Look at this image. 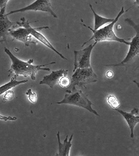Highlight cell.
<instances>
[{
	"label": "cell",
	"mask_w": 139,
	"mask_h": 156,
	"mask_svg": "<svg viewBox=\"0 0 139 156\" xmlns=\"http://www.w3.org/2000/svg\"><path fill=\"white\" fill-rule=\"evenodd\" d=\"M4 51L10 57L13 63L9 70L10 74H11L12 72H14L16 76H18L19 75H22L25 77L30 76L32 80H36V74L38 73L39 71H50V68H44V66L56 63V62H51L44 65H33L32 63L34 60L32 59H29L28 62H24L14 56L7 48H4Z\"/></svg>",
	"instance_id": "6da1fadb"
},
{
	"label": "cell",
	"mask_w": 139,
	"mask_h": 156,
	"mask_svg": "<svg viewBox=\"0 0 139 156\" xmlns=\"http://www.w3.org/2000/svg\"><path fill=\"white\" fill-rule=\"evenodd\" d=\"M125 22L134 28L136 31V36L132 39L129 51L125 59L117 64L106 65V66H123L127 70H137L139 68V25L136 24L130 18L126 19Z\"/></svg>",
	"instance_id": "7a4b0ae2"
},
{
	"label": "cell",
	"mask_w": 139,
	"mask_h": 156,
	"mask_svg": "<svg viewBox=\"0 0 139 156\" xmlns=\"http://www.w3.org/2000/svg\"><path fill=\"white\" fill-rule=\"evenodd\" d=\"M125 12L126 11L124 10V8L123 6H122V8H121V10L120 11L119 13L118 14V15L115 19L113 21L111 22V23L108 24V25L105 26V27L98 29L97 30H94L93 29H92L90 27H87V28H88L89 30H91L92 31L93 35H92V36L88 40V41H86V42L84 43L82 47H83L84 45H85L86 43H88L92 40H95L96 42H100L102 41H116L121 43H123V44L130 46V42L126 41L125 39H122V38H119V37H118L115 35L113 30L115 23H117L118 21L119 17L122 15L123 13H125Z\"/></svg>",
	"instance_id": "3957f363"
},
{
	"label": "cell",
	"mask_w": 139,
	"mask_h": 156,
	"mask_svg": "<svg viewBox=\"0 0 139 156\" xmlns=\"http://www.w3.org/2000/svg\"><path fill=\"white\" fill-rule=\"evenodd\" d=\"M58 105H71L77 106L79 107L88 110L89 112L95 114L97 116H100L96 111L92 108V103L90 101L87 96L82 92V90H77L75 89L73 91L66 90V94L64 99L60 102H56Z\"/></svg>",
	"instance_id": "277c9868"
},
{
	"label": "cell",
	"mask_w": 139,
	"mask_h": 156,
	"mask_svg": "<svg viewBox=\"0 0 139 156\" xmlns=\"http://www.w3.org/2000/svg\"><path fill=\"white\" fill-rule=\"evenodd\" d=\"M97 74L93 72L91 67L77 68L74 72L71 79V84L67 88L72 91L76 89V85L82 88L88 83L97 82Z\"/></svg>",
	"instance_id": "5b68a950"
},
{
	"label": "cell",
	"mask_w": 139,
	"mask_h": 156,
	"mask_svg": "<svg viewBox=\"0 0 139 156\" xmlns=\"http://www.w3.org/2000/svg\"><path fill=\"white\" fill-rule=\"evenodd\" d=\"M32 22L26 21L24 17H22L21 22H17L19 27L15 30H10L9 35L14 39L24 42L25 46H30L31 44H37L38 40H36L33 36L31 35L30 26Z\"/></svg>",
	"instance_id": "8992f818"
},
{
	"label": "cell",
	"mask_w": 139,
	"mask_h": 156,
	"mask_svg": "<svg viewBox=\"0 0 139 156\" xmlns=\"http://www.w3.org/2000/svg\"><path fill=\"white\" fill-rule=\"evenodd\" d=\"M96 42L94 44H90L88 47L81 51H74V69L73 72L77 68H85L91 67V55L92 50L97 44Z\"/></svg>",
	"instance_id": "52a82bcc"
},
{
	"label": "cell",
	"mask_w": 139,
	"mask_h": 156,
	"mask_svg": "<svg viewBox=\"0 0 139 156\" xmlns=\"http://www.w3.org/2000/svg\"><path fill=\"white\" fill-rule=\"evenodd\" d=\"M28 10H34V11H42V12H49L51 15L53 16L54 18H58V16L55 13L53 10L51 9V4L50 0H36L35 2L32 4L28 5L25 8H21V9L15 10L10 11V12L6 14V15L8 16L10 14H12L17 12H25Z\"/></svg>",
	"instance_id": "ba28073f"
},
{
	"label": "cell",
	"mask_w": 139,
	"mask_h": 156,
	"mask_svg": "<svg viewBox=\"0 0 139 156\" xmlns=\"http://www.w3.org/2000/svg\"><path fill=\"white\" fill-rule=\"evenodd\" d=\"M6 6L0 10V43L6 42L9 31L13 28H18L19 26L16 23L11 22L8 18L6 12Z\"/></svg>",
	"instance_id": "9c48e42d"
},
{
	"label": "cell",
	"mask_w": 139,
	"mask_h": 156,
	"mask_svg": "<svg viewBox=\"0 0 139 156\" xmlns=\"http://www.w3.org/2000/svg\"><path fill=\"white\" fill-rule=\"evenodd\" d=\"M115 111L119 112V113L124 117V119H126L130 127V132H131L130 137L134 138V129L135 128V126H137V124L139 123V116H137V115L138 113V108H134L132 110L131 112H124L118 108H116Z\"/></svg>",
	"instance_id": "30bf717a"
},
{
	"label": "cell",
	"mask_w": 139,
	"mask_h": 156,
	"mask_svg": "<svg viewBox=\"0 0 139 156\" xmlns=\"http://www.w3.org/2000/svg\"><path fill=\"white\" fill-rule=\"evenodd\" d=\"M68 71L65 70H59L56 71L51 72V73L49 75H46L43 77V80L39 83L40 85H47L50 88H54L57 83L59 82L60 78L67 75Z\"/></svg>",
	"instance_id": "8fae6325"
},
{
	"label": "cell",
	"mask_w": 139,
	"mask_h": 156,
	"mask_svg": "<svg viewBox=\"0 0 139 156\" xmlns=\"http://www.w3.org/2000/svg\"><path fill=\"white\" fill-rule=\"evenodd\" d=\"M50 27H48V26H45V27H38V28H33L31 26H30V33H31V35L33 36L34 37L36 40H39V41L40 42H42L43 44H45L46 47H47L48 48H51L52 51H54L55 53H56L58 55L61 57L62 59H65V60H67V59L66 58V57L62 55V54H61L60 53H59L58 51L57 50H56V48H55L53 46H52V44H51V43L48 41V40L46 38V37L42 35L39 32V30H43V29H49Z\"/></svg>",
	"instance_id": "7c38bea8"
},
{
	"label": "cell",
	"mask_w": 139,
	"mask_h": 156,
	"mask_svg": "<svg viewBox=\"0 0 139 156\" xmlns=\"http://www.w3.org/2000/svg\"><path fill=\"white\" fill-rule=\"evenodd\" d=\"M58 141V153L56 154V156H69V151L71 147V140L73 139V134H72L70 137V139L68 140V136H66L63 143L60 142V132H58L57 133Z\"/></svg>",
	"instance_id": "4fadbf2b"
},
{
	"label": "cell",
	"mask_w": 139,
	"mask_h": 156,
	"mask_svg": "<svg viewBox=\"0 0 139 156\" xmlns=\"http://www.w3.org/2000/svg\"><path fill=\"white\" fill-rule=\"evenodd\" d=\"M89 6L91 8L92 12H93L95 17V28L93 29L94 30H98V29H100L101 26L106 25V23H111L115 20V19H106L98 15V14L94 11L93 8H92L91 4H89Z\"/></svg>",
	"instance_id": "5bb4252c"
},
{
	"label": "cell",
	"mask_w": 139,
	"mask_h": 156,
	"mask_svg": "<svg viewBox=\"0 0 139 156\" xmlns=\"http://www.w3.org/2000/svg\"><path fill=\"white\" fill-rule=\"evenodd\" d=\"M17 76H16L15 75H14V76L12 79H11V80L9 83H8L4 85H2L0 87V96H1L2 94H4L6 91L10 90L11 88H13L14 87L21 84V83H25L28 82V80H20V81H18V80H17Z\"/></svg>",
	"instance_id": "9a60e30c"
},
{
	"label": "cell",
	"mask_w": 139,
	"mask_h": 156,
	"mask_svg": "<svg viewBox=\"0 0 139 156\" xmlns=\"http://www.w3.org/2000/svg\"><path fill=\"white\" fill-rule=\"evenodd\" d=\"M107 102L111 106V107L112 108H118L120 106V102L118 100V99L116 98L115 96H112V95H111L109 96L107 98Z\"/></svg>",
	"instance_id": "2e32d148"
},
{
	"label": "cell",
	"mask_w": 139,
	"mask_h": 156,
	"mask_svg": "<svg viewBox=\"0 0 139 156\" xmlns=\"http://www.w3.org/2000/svg\"><path fill=\"white\" fill-rule=\"evenodd\" d=\"M58 83L59 85L61 86L62 87H68L71 84V80L70 79L67 77V75H65V76L60 78Z\"/></svg>",
	"instance_id": "e0dca14e"
},
{
	"label": "cell",
	"mask_w": 139,
	"mask_h": 156,
	"mask_svg": "<svg viewBox=\"0 0 139 156\" xmlns=\"http://www.w3.org/2000/svg\"><path fill=\"white\" fill-rule=\"evenodd\" d=\"M26 95L28 96V99L30 100V102H32V103H36V100H37L36 94L35 92L32 91L31 89H28V91L26 92Z\"/></svg>",
	"instance_id": "ac0fdd59"
},
{
	"label": "cell",
	"mask_w": 139,
	"mask_h": 156,
	"mask_svg": "<svg viewBox=\"0 0 139 156\" xmlns=\"http://www.w3.org/2000/svg\"><path fill=\"white\" fill-rule=\"evenodd\" d=\"M14 96V91L12 90H8V91L5 92V94L4 96V101L10 100L13 99Z\"/></svg>",
	"instance_id": "d6986e66"
},
{
	"label": "cell",
	"mask_w": 139,
	"mask_h": 156,
	"mask_svg": "<svg viewBox=\"0 0 139 156\" xmlns=\"http://www.w3.org/2000/svg\"><path fill=\"white\" fill-rule=\"evenodd\" d=\"M0 120H3V121H15V120H17V117H6V116H3V115H0Z\"/></svg>",
	"instance_id": "ffe728a7"
},
{
	"label": "cell",
	"mask_w": 139,
	"mask_h": 156,
	"mask_svg": "<svg viewBox=\"0 0 139 156\" xmlns=\"http://www.w3.org/2000/svg\"><path fill=\"white\" fill-rule=\"evenodd\" d=\"M8 1H9V0H0V9L6 6Z\"/></svg>",
	"instance_id": "44dd1931"
},
{
	"label": "cell",
	"mask_w": 139,
	"mask_h": 156,
	"mask_svg": "<svg viewBox=\"0 0 139 156\" xmlns=\"http://www.w3.org/2000/svg\"><path fill=\"white\" fill-rule=\"evenodd\" d=\"M113 72H112V71H108L106 73V77L109 78V79H111V78H112V76H113Z\"/></svg>",
	"instance_id": "7402d4cb"
},
{
	"label": "cell",
	"mask_w": 139,
	"mask_h": 156,
	"mask_svg": "<svg viewBox=\"0 0 139 156\" xmlns=\"http://www.w3.org/2000/svg\"><path fill=\"white\" fill-rule=\"evenodd\" d=\"M135 5L139 7V0H135V2H134V5H133V6H134V5Z\"/></svg>",
	"instance_id": "603a6c76"
},
{
	"label": "cell",
	"mask_w": 139,
	"mask_h": 156,
	"mask_svg": "<svg viewBox=\"0 0 139 156\" xmlns=\"http://www.w3.org/2000/svg\"><path fill=\"white\" fill-rule=\"evenodd\" d=\"M133 82H134V83H135V84L138 86V87L139 88V83L137 82V81H136V80H133Z\"/></svg>",
	"instance_id": "cb8c5ba5"
},
{
	"label": "cell",
	"mask_w": 139,
	"mask_h": 156,
	"mask_svg": "<svg viewBox=\"0 0 139 156\" xmlns=\"http://www.w3.org/2000/svg\"><path fill=\"white\" fill-rule=\"evenodd\" d=\"M100 1H101V0H100Z\"/></svg>",
	"instance_id": "d4e9b609"
}]
</instances>
